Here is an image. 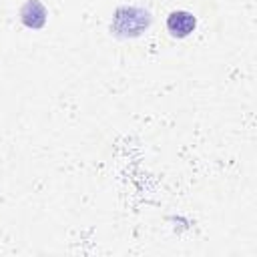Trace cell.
Wrapping results in <instances>:
<instances>
[{
	"label": "cell",
	"instance_id": "6da1fadb",
	"mask_svg": "<svg viewBox=\"0 0 257 257\" xmlns=\"http://www.w3.org/2000/svg\"><path fill=\"white\" fill-rule=\"evenodd\" d=\"M151 22L153 18L149 10L139 6H120L112 16L110 32L118 38H135L141 36L151 26Z\"/></svg>",
	"mask_w": 257,
	"mask_h": 257
},
{
	"label": "cell",
	"instance_id": "7a4b0ae2",
	"mask_svg": "<svg viewBox=\"0 0 257 257\" xmlns=\"http://www.w3.org/2000/svg\"><path fill=\"white\" fill-rule=\"evenodd\" d=\"M195 26H197V18L191 12H187V10H175L167 18V28L177 38L189 36L195 30Z\"/></svg>",
	"mask_w": 257,
	"mask_h": 257
},
{
	"label": "cell",
	"instance_id": "3957f363",
	"mask_svg": "<svg viewBox=\"0 0 257 257\" xmlns=\"http://www.w3.org/2000/svg\"><path fill=\"white\" fill-rule=\"evenodd\" d=\"M46 8L40 4V0H28L24 6H22V10H20V20H22V24L24 26H28V28H32V30H38V28H42L44 26V22H46Z\"/></svg>",
	"mask_w": 257,
	"mask_h": 257
}]
</instances>
